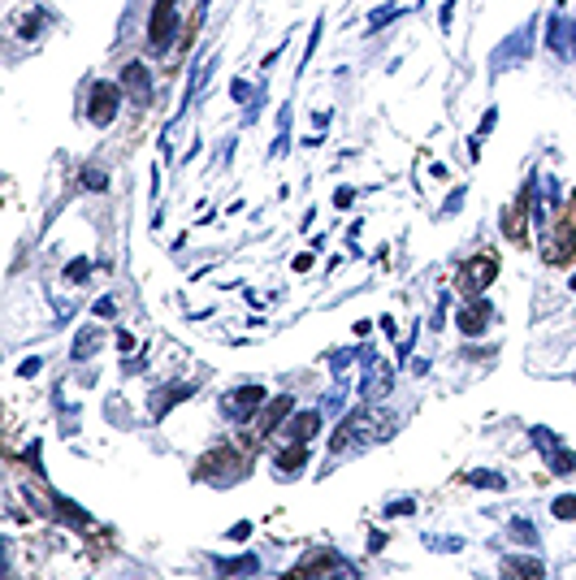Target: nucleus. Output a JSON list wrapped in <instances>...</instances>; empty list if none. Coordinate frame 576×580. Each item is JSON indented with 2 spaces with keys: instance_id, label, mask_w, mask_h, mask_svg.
Returning a JSON list of instances; mask_svg holds the SVG:
<instances>
[{
  "instance_id": "nucleus-31",
  "label": "nucleus",
  "mask_w": 576,
  "mask_h": 580,
  "mask_svg": "<svg viewBox=\"0 0 576 580\" xmlns=\"http://www.w3.org/2000/svg\"><path fill=\"white\" fill-rule=\"evenodd\" d=\"M113 312H117L113 299H100V303H95V316H113Z\"/></svg>"
},
{
  "instance_id": "nucleus-17",
  "label": "nucleus",
  "mask_w": 576,
  "mask_h": 580,
  "mask_svg": "<svg viewBox=\"0 0 576 580\" xmlns=\"http://www.w3.org/2000/svg\"><path fill=\"white\" fill-rule=\"evenodd\" d=\"M260 567V559L256 554H243V559H221L217 563V571H226V576H251Z\"/></svg>"
},
{
  "instance_id": "nucleus-7",
  "label": "nucleus",
  "mask_w": 576,
  "mask_h": 580,
  "mask_svg": "<svg viewBox=\"0 0 576 580\" xmlns=\"http://www.w3.org/2000/svg\"><path fill=\"white\" fill-rule=\"evenodd\" d=\"M490 321H494V307H490L481 295H473V299L459 307V316H455V325H459V334H464V338H481Z\"/></svg>"
},
{
  "instance_id": "nucleus-20",
  "label": "nucleus",
  "mask_w": 576,
  "mask_h": 580,
  "mask_svg": "<svg viewBox=\"0 0 576 580\" xmlns=\"http://www.w3.org/2000/svg\"><path fill=\"white\" fill-rule=\"evenodd\" d=\"M83 186H87V191H104V186H109V174H104L100 165H87V169H83Z\"/></svg>"
},
{
  "instance_id": "nucleus-24",
  "label": "nucleus",
  "mask_w": 576,
  "mask_h": 580,
  "mask_svg": "<svg viewBox=\"0 0 576 580\" xmlns=\"http://www.w3.org/2000/svg\"><path fill=\"white\" fill-rule=\"evenodd\" d=\"M321 31H325V22L317 18V22H312V31H308V48H303V65L312 61V52H317V43H321Z\"/></svg>"
},
{
  "instance_id": "nucleus-9",
  "label": "nucleus",
  "mask_w": 576,
  "mask_h": 580,
  "mask_svg": "<svg viewBox=\"0 0 576 580\" xmlns=\"http://www.w3.org/2000/svg\"><path fill=\"white\" fill-rule=\"evenodd\" d=\"M122 91H126L135 104H147V100H152V74H147V65L130 61V65L122 70Z\"/></svg>"
},
{
  "instance_id": "nucleus-16",
  "label": "nucleus",
  "mask_w": 576,
  "mask_h": 580,
  "mask_svg": "<svg viewBox=\"0 0 576 580\" xmlns=\"http://www.w3.org/2000/svg\"><path fill=\"white\" fill-rule=\"evenodd\" d=\"M278 463H282V472H299V468L308 463V442H290V446L278 455Z\"/></svg>"
},
{
  "instance_id": "nucleus-18",
  "label": "nucleus",
  "mask_w": 576,
  "mask_h": 580,
  "mask_svg": "<svg viewBox=\"0 0 576 580\" xmlns=\"http://www.w3.org/2000/svg\"><path fill=\"white\" fill-rule=\"evenodd\" d=\"M43 22H48V9H31V18L18 26V35H22V39H35V35L43 31Z\"/></svg>"
},
{
  "instance_id": "nucleus-25",
  "label": "nucleus",
  "mask_w": 576,
  "mask_h": 580,
  "mask_svg": "<svg viewBox=\"0 0 576 580\" xmlns=\"http://www.w3.org/2000/svg\"><path fill=\"white\" fill-rule=\"evenodd\" d=\"M473 485H503V477H498V472H473Z\"/></svg>"
},
{
  "instance_id": "nucleus-22",
  "label": "nucleus",
  "mask_w": 576,
  "mask_h": 580,
  "mask_svg": "<svg viewBox=\"0 0 576 580\" xmlns=\"http://www.w3.org/2000/svg\"><path fill=\"white\" fill-rule=\"evenodd\" d=\"M550 515H555V520H576V498H572V494L555 498V502H550Z\"/></svg>"
},
{
  "instance_id": "nucleus-26",
  "label": "nucleus",
  "mask_w": 576,
  "mask_h": 580,
  "mask_svg": "<svg viewBox=\"0 0 576 580\" xmlns=\"http://www.w3.org/2000/svg\"><path fill=\"white\" fill-rule=\"evenodd\" d=\"M87 273H91V265H87V260H74V265L66 269V278H74V282H83Z\"/></svg>"
},
{
  "instance_id": "nucleus-3",
  "label": "nucleus",
  "mask_w": 576,
  "mask_h": 580,
  "mask_svg": "<svg viewBox=\"0 0 576 580\" xmlns=\"http://www.w3.org/2000/svg\"><path fill=\"white\" fill-rule=\"evenodd\" d=\"M122 83H91V95H87V117L95 122V126H113V117H117V109H122Z\"/></svg>"
},
{
  "instance_id": "nucleus-5",
  "label": "nucleus",
  "mask_w": 576,
  "mask_h": 580,
  "mask_svg": "<svg viewBox=\"0 0 576 580\" xmlns=\"http://www.w3.org/2000/svg\"><path fill=\"white\" fill-rule=\"evenodd\" d=\"M269 403V394H265V386H234L226 399H221V411H226V420H251L260 407Z\"/></svg>"
},
{
  "instance_id": "nucleus-32",
  "label": "nucleus",
  "mask_w": 576,
  "mask_h": 580,
  "mask_svg": "<svg viewBox=\"0 0 576 580\" xmlns=\"http://www.w3.org/2000/svg\"><path fill=\"white\" fill-rule=\"evenodd\" d=\"M247 533H251V524H247V520H243V524H234V529H230V537H234V542H243Z\"/></svg>"
},
{
  "instance_id": "nucleus-23",
  "label": "nucleus",
  "mask_w": 576,
  "mask_h": 580,
  "mask_svg": "<svg viewBox=\"0 0 576 580\" xmlns=\"http://www.w3.org/2000/svg\"><path fill=\"white\" fill-rule=\"evenodd\" d=\"M511 537H515V542H529V546H533V542H538V529H533L529 520H515V524H511Z\"/></svg>"
},
{
  "instance_id": "nucleus-2",
  "label": "nucleus",
  "mask_w": 576,
  "mask_h": 580,
  "mask_svg": "<svg viewBox=\"0 0 576 580\" xmlns=\"http://www.w3.org/2000/svg\"><path fill=\"white\" fill-rule=\"evenodd\" d=\"M178 35V0H156L152 18H147V48L152 52H169Z\"/></svg>"
},
{
  "instance_id": "nucleus-28",
  "label": "nucleus",
  "mask_w": 576,
  "mask_h": 580,
  "mask_svg": "<svg viewBox=\"0 0 576 580\" xmlns=\"http://www.w3.org/2000/svg\"><path fill=\"white\" fill-rule=\"evenodd\" d=\"M230 95H234L239 104H243V100H256V95H251V83H243V78H239V83L230 87Z\"/></svg>"
},
{
  "instance_id": "nucleus-33",
  "label": "nucleus",
  "mask_w": 576,
  "mask_h": 580,
  "mask_svg": "<svg viewBox=\"0 0 576 580\" xmlns=\"http://www.w3.org/2000/svg\"><path fill=\"white\" fill-rule=\"evenodd\" d=\"M572 290H576V273H572Z\"/></svg>"
},
{
  "instance_id": "nucleus-12",
  "label": "nucleus",
  "mask_w": 576,
  "mask_h": 580,
  "mask_svg": "<svg viewBox=\"0 0 576 580\" xmlns=\"http://www.w3.org/2000/svg\"><path fill=\"white\" fill-rule=\"evenodd\" d=\"M542 563L538 559H520V554H511V559H503V580H542Z\"/></svg>"
},
{
  "instance_id": "nucleus-4",
  "label": "nucleus",
  "mask_w": 576,
  "mask_h": 580,
  "mask_svg": "<svg viewBox=\"0 0 576 580\" xmlns=\"http://www.w3.org/2000/svg\"><path fill=\"white\" fill-rule=\"evenodd\" d=\"M247 477V459L234 455V450H213V455H204V468H199V481H213V485H230Z\"/></svg>"
},
{
  "instance_id": "nucleus-15",
  "label": "nucleus",
  "mask_w": 576,
  "mask_h": 580,
  "mask_svg": "<svg viewBox=\"0 0 576 580\" xmlns=\"http://www.w3.org/2000/svg\"><path fill=\"white\" fill-rule=\"evenodd\" d=\"M100 342H104V334H100L95 325H87V329H83V334L74 338V347H70V359H87V355H91V351H95Z\"/></svg>"
},
{
  "instance_id": "nucleus-14",
  "label": "nucleus",
  "mask_w": 576,
  "mask_h": 580,
  "mask_svg": "<svg viewBox=\"0 0 576 580\" xmlns=\"http://www.w3.org/2000/svg\"><path fill=\"white\" fill-rule=\"evenodd\" d=\"M286 152H290V104H282V109H278V135H273L269 156H286Z\"/></svg>"
},
{
  "instance_id": "nucleus-27",
  "label": "nucleus",
  "mask_w": 576,
  "mask_h": 580,
  "mask_svg": "<svg viewBox=\"0 0 576 580\" xmlns=\"http://www.w3.org/2000/svg\"><path fill=\"white\" fill-rule=\"evenodd\" d=\"M438 22H442V31H451V22H455V0H442V14H438Z\"/></svg>"
},
{
  "instance_id": "nucleus-10",
  "label": "nucleus",
  "mask_w": 576,
  "mask_h": 580,
  "mask_svg": "<svg viewBox=\"0 0 576 580\" xmlns=\"http://www.w3.org/2000/svg\"><path fill=\"white\" fill-rule=\"evenodd\" d=\"M317 429H321V411H295L286 425H282L286 442H312V438H317Z\"/></svg>"
},
{
  "instance_id": "nucleus-19",
  "label": "nucleus",
  "mask_w": 576,
  "mask_h": 580,
  "mask_svg": "<svg viewBox=\"0 0 576 580\" xmlns=\"http://www.w3.org/2000/svg\"><path fill=\"white\" fill-rule=\"evenodd\" d=\"M572 468H576V455H572V450H555V446H550V472H559V477H567Z\"/></svg>"
},
{
  "instance_id": "nucleus-11",
  "label": "nucleus",
  "mask_w": 576,
  "mask_h": 580,
  "mask_svg": "<svg viewBox=\"0 0 576 580\" xmlns=\"http://www.w3.org/2000/svg\"><path fill=\"white\" fill-rule=\"evenodd\" d=\"M290 411H295V399H290V394H278V399L269 403V411H265V420H260V429H256V433H260V438H265V433H273V429H282V425H286V416H290Z\"/></svg>"
},
{
  "instance_id": "nucleus-8",
  "label": "nucleus",
  "mask_w": 576,
  "mask_h": 580,
  "mask_svg": "<svg viewBox=\"0 0 576 580\" xmlns=\"http://www.w3.org/2000/svg\"><path fill=\"white\" fill-rule=\"evenodd\" d=\"M546 48L559 52L563 61H576V43H572V22L563 14H550L546 18Z\"/></svg>"
},
{
  "instance_id": "nucleus-30",
  "label": "nucleus",
  "mask_w": 576,
  "mask_h": 580,
  "mask_svg": "<svg viewBox=\"0 0 576 580\" xmlns=\"http://www.w3.org/2000/svg\"><path fill=\"white\" fill-rule=\"evenodd\" d=\"M351 199H355V191H351V186H342V191H338V195H334V204H338V208H347V204H351Z\"/></svg>"
},
{
  "instance_id": "nucleus-6",
  "label": "nucleus",
  "mask_w": 576,
  "mask_h": 580,
  "mask_svg": "<svg viewBox=\"0 0 576 580\" xmlns=\"http://www.w3.org/2000/svg\"><path fill=\"white\" fill-rule=\"evenodd\" d=\"M494 278H498V255H494V251H481V255H473V260L459 269V290L477 295V290H486Z\"/></svg>"
},
{
  "instance_id": "nucleus-13",
  "label": "nucleus",
  "mask_w": 576,
  "mask_h": 580,
  "mask_svg": "<svg viewBox=\"0 0 576 580\" xmlns=\"http://www.w3.org/2000/svg\"><path fill=\"white\" fill-rule=\"evenodd\" d=\"M542 255L550 260V265H567V260H572V230L563 226L559 238H546V243H542Z\"/></svg>"
},
{
  "instance_id": "nucleus-21",
  "label": "nucleus",
  "mask_w": 576,
  "mask_h": 580,
  "mask_svg": "<svg viewBox=\"0 0 576 580\" xmlns=\"http://www.w3.org/2000/svg\"><path fill=\"white\" fill-rule=\"evenodd\" d=\"M399 14H403L399 5H382V9H373V14H369V31H377V26H386V22H394Z\"/></svg>"
},
{
  "instance_id": "nucleus-1",
  "label": "nucleus",
  "mask_w": 576,
  "mask_h": 580,
  "mask_svg": "<svg viewBox=\"0 0 576 580\" xmlns=\"http://www.w3.org/2000/svg\"><path fill=\"white\" fill-rule=\"evenodd\" d=\"M533 26H538V22L520 26L515 35H507V39L490 52V74H503V70H511V65H525V61H529V52H533Z\"/></svg>"
},
{
  "instance_id": "nucleus-29",
  "label": "nucleus",
  "mask_w": 576,
  "mask_h": 580,
  "mask_svg": "<svg viewBox=\"0 0 576 580\" xmlns=\"http://www.w3.org/2000/svg\"><path fill=\"white\" fill-rule=\"evenodd\" d=\"M494 117H498V109H486V122H481V126H477V135H481V139H486V135H490V130H494Z\"/></svg>"
}]
</instances>
